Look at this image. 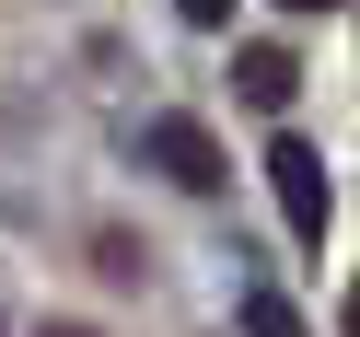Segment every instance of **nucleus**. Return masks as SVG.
Segmentation results:
<instances>
[{
  "mask_svg": "<svg viewBox=\"0 0 360 337\" xmlns=\"http://www.w3.org/2000/svg\"><path fill=\"white\" fill-rule=\"evenodd\" d=\"M267 186H279V221H290L302 244L337 233V174H326V151H314V140H279V151H267Z\"/></svg>",
  "mask_w": 360,
  "mask_h": 337,
  "instance_id": "f257e3e1",
  "label": "nucleus"
},
{
  "mask_svg": "<svg viewBox=\"0 0 360 337\" xmlns=\"http://www.w3.org/2000/svg\"><path fill=\"white\" fill-rule=\"evenodd\" d=\"M140 151H151V163L174 174V186H198V198L221 186V140H210L198 117H151V140H140Z\"/></svg>",
  "mask_w": 360,
  "mask_h": 337,
  "instance_id": "f03ea898",
  "label": "nucleus"
},
{
  "mask_svg": "<svg viewBox=\"0 0 360 337\" xmlns=\"http://www.w3.org/2000/svg\"><path fill=\"white\" fill-rule=\"evenodd\" d=\"M233 82H244V105H290L302 58H290V47H244V58H233Z\"/></svg>",
  "mask_w": 360,
  "mask_h": 337,
  "instance_id": "7ed1b4c3",
  "label": "nucleus"
},
{
  "mask_svg": "<svg viewBox=\"0 0 360 337\" xmlns=\"http://www.w3.org/2000/svg\"><path fill=\"white\" fill-rule=\"evenodd\" d=\"M244 337H302V314H290V303H279V291H267V279H256V291H244Z\"/></svg>",
  "mask_w": 360,
  "mask_h": 337,
  "instance_id": "20e7f679",
  "label": "nucleus"
},
{
  "mask_svg": "<svg viewBox=\"0 0 360 337\" xmlns=\"http://www.w3.org/2000/svg\"><path fill=\"white\" fill-rule=\"evenodd\" d=\"M174 12H186V24H233V0H174Z\"/></svg>",
  "mask_w": 360,
  "mask_h": 337,
  "instance_id": "39448f33",
  "label": "nucleus"
},
{
  "mask_svg": "<svg viewBox=\"0 0 360 337\" xmlns=\"http://www.w3.org/2000/svg\"><path fill=\"white\" fill-rule=\"evenodd\" d=\"M290 12H337V0H290Z\"/></svg>",
  "mask_w": 360,
  "mask_h": 337,
  "instance_id": "423d86ee",
  "label": "nucleus"
},
{
  "mask_svg": "<svg viewBox=\"0 0 360 337\" xmlns=\"http://www.w3.org/2000/svg\"><path fill=\"white\" fill-rule=\"evenodd\" d=\"M47 337H94V326H47Z\"/></svg>",
  "mask_w": 360,
  "mask_h": 337,
  "instance_id": "0eeeda50",
  "label": "nucleus"
}]
</instances>
